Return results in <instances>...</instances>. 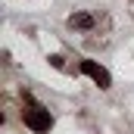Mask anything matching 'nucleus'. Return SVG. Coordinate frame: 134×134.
Segmentation results:
<instances>
[{
    "label": "nucleus",
    "mask_w": 134,
    "mask_h": 134,
    "mask_svg": "<svg viewBox=\"0 0 134 134\" xmlns=\"http://www.w3.org/2000/svg\"><path fill=\"white\" fill-rule=\"evenodd\" d=\"M25 103H28V109L22 112L25 115V125L31 128V131H50V125H53V119H50V109H44L41 103H34L31 97H25Z\"/></svg>",
    "instance_id": "1"
},
{
    "label": "nucleus",
    "mask_w": 134,
    "mask_h": 134,
    "mask_svg": "<svg viewBox=\"0 0 134 134\" xmlns=\"http://www.w3.org/2000/svg\"><path fill=\"white\" fill-rule=\"evenodd\" d=\"M81 72H84L87 78H94V81H97L100 87H109V84H112V78H109V72H106L103 66H97L94 59H81Z\"/></svg>",
    "instance_id": "2"
},
{
    "label": "nucleus",
    "mask_w": 134,
    "mask_h": 134,
    "mask_svg": "<svg viewBox=\"0 0 134 134\" xmlns=\"http://www.w3.org/2000/svg\"><path fill=\"white\" fill-rule=\"evenodd\" d=\"M69 25L72 28H81V31H91L94 28V16L91 13H72L69 16Z\"/></svg>",
    "instance_id": "3"
}]
</instances>
